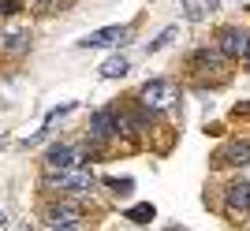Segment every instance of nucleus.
Here are the masks:
<instances>
[{
    "label": "nucleus",
    "instance_id": "1",
    "mask_svg": "<svg viewBox=\"0 0 250 231\" xmlns=\"http://www.w3.org/2000/svg\"><path fill=\"white\" fill-rule=\"evenodd\" d=\"M45 187L52 190H90L94 175L86 168H63V172H45Z\"/></svg>",
    "mask_w": 250,
    "mask_h": 231
},
{
    "label": "nucleus",
    "instance_id": "2",
    "mask_svg": "<svg viewBox=\"0 0 250 231\" xmlns=\"http://www.w3.org/2000/svg\"><path fill=\"white\" fill-rule=\"evenodd\" d=\"M142 105L149 108V112H161V108H168L172 105V97H176V86L168 82V78H153V82H146L142 86Z\"/></svg>",
    "mask_w": 250,
    "mask_h": 231
},
{
    "label": "nucleus",
    "instance_id": "3",
    "mask_svg": "<svg viewBox=\"0 0 250 231\" xmlns=\"http://www.w3.org/2000/svg\"><path fill=\"white\" fill-rule=\"evenodd\" d=\"M86 153L75 146H49L45 153V172H63V168H83Z\"/></svg>",
    "mask_w": 250,
    "mask_h": 231
},
{
    "label": "nucleus",
    "instance_id": "4",
    "mask_svg": "<svg viewBox=\"0 0 250 231\" xmlns=\"http://www.w3.org/2000/svg\"><path fill=\"white\" fill-rule=\"evenodd\" d=\"M127 41V26H101V30H94V34H86L83 41V49H104V45H124Z\"/></svg>",
    "mask_w": 250,
    "mask_h": 231
},
{
    "label": "nucleus",
    "instance_id": "5",
    "mask_svg": "<svg viewBox=\"0 0 250 231\" xmlns=\"http://www.w3.org/2000/svg\"><path fill=\"white\" fill-rule=\"evenodd\" d=\"M83 220V209L75 205V201H52L49 209H45V224L49 228H60V224H79Z\"/></svg>",
    "mask_w": 250,
    "mask_h": 231
},
{
    "label": "nucleus",
    "instance_id": "6",
    "mask_svg": "<svg viewBox=\"0 0 250 231\" xmlns=\"http://www.w3.org/2000/svg\"><path fill=\"white\" fill-rule=\"evenodd\" d=\"M220 53L224 56H247L250 53V38L239 26H224L220 30Z\"/></svg>",
    "mask_w": 250,
    "mask_h": 231
},
{
    "label": "nucleus",
    "instance_id": "7",
    "mask_svg": "<svg viewBox=\"0 0 250 231\" xmlns=\"http://www.w3.org/2000/svg\"><path fill=\"white\" fill-rule=\"evenodd\" d=\"M116 131H120V116H116V108H101V112L90 116V135H94V142L116 135Z\"/></svg>",
    "mask_w": 250,
    "mask_h": 231
},
{
    "label": "nucleus",
    "instance_id": "8",
    "mask_svg": "<svg viewBox=\"0 0 250 231\" xmlns=\"http://www.w3.org/2000/svg\"><path fill=\"white\" fill-rule=\"evenodd\" d=\"M228 209L235 212H247L250 209V183H231L228 187Z\"/></svg>",
    "mask_w": 250,
    "mask_h": 231
},
{
    "label": "nucleus",
    "instance_id": "9",
    "mask_svg": "<svg viewBox=\"0 0 250 231\" xmlns=\"http://www.w3.org/2000/svg\"><path fill=\"white\" fill-rule=\"evenodd\" d=\"M0 45H4L8 53H22L30 41H26V34H22V30H8V34H0Z\"/></svg>",
    "mask_w": 250,
    "mask_h": 231
},
{
    "label": "nucleus",
    "instance_id": "10",
    "mask_svg": "<svg viewBox=\"0 0 250 231\" xmlns=\"http://www.w3.org/2000/svg\"><path fill=\"white\" fill-rule=\"evenodd\" d=\"M101 75H104V78H120V75H127V60H124V56H108V60L101 63Z\"/></svg>",
    "mask_w": 250,
    "mask_h": 231
},
{
    "label": "nucleus",
    "instance_id": "11",
    "mask_svg": "<svg viewBox=\"0 0 250 231\" xmlns=\"http://www.w3.org/2000/svg\"><path fill=\"white\" fill-rule=\"evenodd\" d=\"M127 216H131V220H135V224H149V220H153V216H157V209H153V205H146V201H142V205H135V209L127 212Z\"/></svg>",
    "mask_w": 250,
    "mask_h": 231
},
{
    "label": "nucleus",
    "instance_id": "12",
    "mask_svg": "<svg viewBox=\"0 0 250 231\" xmlns=\"http://www.w3.org/2000/svg\"><path fill=\"white\" fill-rule=\"evenodd\" d=\"M108 190H112L116 198H127V194H131V190H135V179H108Z\"/></svg>",
    "mask_w": 250,
    "mask_h": 231
},
{
    "label": "nucleus",
    "instance_id": "13",
    "mask_svg": "<svg viewBox=\"0 0 250 231\" xmlns=\"http://www.w3.org/2000/svg\"><path fill=\"white\" fill-rule=\"evenodd\" d=\"M228 160H231V164H250V146H231Z\"/></svg>",
    "mask_w": 250,
    "mask_h": 231
},
{
    "label": "nucleus",
    "instance_id": "14",
    "mask_svg": "<svg viewBox=\"0 0 250 231\" xmlns=\"http://www.w3.org/2000/svg\"><path fill=\"white\" fill-rule=\"evenodd\" d=\"M172 38H176V26H168V30L161 34V38H157V41H149V45H146V53H157V49H165V45L172 41Z\"/></svg>",
    "mask_w": 250,
    "mask_h": 231
},
{
    "label": "nucleus",
    "instance_id": "15",
    "mask_svg": "<svg viewBox=\"0 0 250 231\" xmlns=\"http://www.w3.org/2000/svg\"><path fill=\"white\" fill-rule=\"evenodd\" d=\"M183 8H187V19L190 22H198L206 11H202V0H183Z\"/></svg>",
    "mask_w": 250,
    "mask_h": 231
},
{
    "label": "nucleus",
    "instance_id": "16",
    "mask_svg": "<svg viewBox=\"0 0 250 231\" xmlns=\"http://www.w3.org/2000/svg\"><path fill=\"white\" fill-rule=\"evenodd\" d=\"M15 11H19L15 0H0V15H15Z\"/></svg>",
    "mask_w": 250,
    "mask_h": 231
},
{
    "label": "nucleus",
    "instance_id": "17",
    "mask_svg": "<svg viewBox=\"0 0 250 231\" xmlns=\"http://www.w3.org/2000/svg\"><path fill=\"white\" fill-rule=\"evenodd\" d=\"M49 231H83V224H60V228H49Z\"/></svg>",
    "mask_w": 250,
    "mask_h": 231
},
{
    "label": "nucleus",
    "instance_id": "18",
    "mask_svg": "<svg viewBox=\"0 0 250 231\" xmlns=\"http://www.w3.org/2000/svg\"><path fill=\"white\" fill-rule=\"evenodd\" d=\"M4 228H8V216H4V209H0V231H4Z\"/></svg>",
    "mask_w": 250,
    "mask_h": 231
},
{
    "label": "nucleus",
    "instance_id": "19",
    "mask_svg": "<svg viewBox=\"0 0 250 231\" xmlns=\"http://www.w3.org/2000/svg\"><path fill=\"white\" fill-rule=\"evenodd\" d=\"M206 8H217V0H206Z\"/></svg>",
    "mask_w": 250,
    "mask_h": 231
},
{
    "label": "nucleus",
    "instance_id": "20",
    "mask_svg": "<svg viewBox=\"0 0 250 231\" xmlns=\"http://www.w3.org/2000/svg\"><path fill=\"white\" fill-rule=\"evenodd\" d=\"M19 231H30V224H22V228H19Z\"/></svg>",
    "mask_w": 250,
    "mask_h": 231
},
{
    "label": "nucleus",
    "instance_id": "21",
    "mask_svg": "<svg viewBox=\"0 0 250 231\" xmlns=\"http://www.w3.org/2000/svg\"><path fill=\"white\" fill-rule=\"evenodd\" d=\"M247 56H250V53H247Z\"/></svg>",
    "mask_w": 250,
    "mask_h": 231
}]
</instances>
